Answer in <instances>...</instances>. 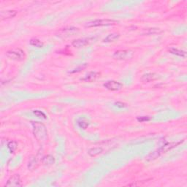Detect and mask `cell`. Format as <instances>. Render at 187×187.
Wrapping results in <instances>:
<instances>
[{"label":"cell","instance_id":"cell-1","mask_svg":"<svg viewBox=\"0 0 187 187\" xmlns=\"http://www.w3.org/2000/svg\"><path fill=\"white\" fill-rule=\"evenodd\" d=\"M32 124L33 127V133L36 139L40 141L45 140L47 135V129L45 126L37 121H33L32 122Z\"/></svg>","mask_w":187,"mask_h":187},{"label":"cell","instance_id":"cell-2","mask_svg":"<svg viewBox=\"0 0 187 187\" xmlns=\"http://www.w3.org/2000/svg\"><path fill=\"white\" fill-rule=\"evenodd\" d=\"M119 21L112 19H100V20H94L87 23L86 27H108V26L116 25Z\"/></svg>","mask_w":187,"mask_h":187},{"label":"cell","instance_id":"cell-3","mask_svg":"<svg viewBox=\"0 0 187 187\" xmlns=\"http://www.w3.org/2000/svg\"><path fill=\"white\" fill-rule=\"evenodd\" d=\"M134 52L131 50H119L116 51L113 56L115 59L127 60L132 58Z\"/></svg>","mask_w":187,"mask_h":187},{"label":"cell","instance_id":"cell-4","mask_svg":"<svg viewBox=\"0 0 187 187\" xmlns=\"http://www.w3.org/2000/svg\"><path fill=\"white\" fill-rule=\"evenodd\" d=\"M7 56L13 60H22L24 58V52L19 48L14 49L7 52Z\"/></svg>","mask_w":187,"mask_h":187},{"label":"cell","instance_id":"cell-5","mask_svg":"<svg viewBox=\"0 0 187 187\" xmlns=\"http://www.w3.org/2000/svg\"><path fill=\"white\" fill-rule=\"evenodd\" d=\"M103 86H104L105 88L110 90V91H119V90H121L123 88L122 83L115 81V80L107 81L105 83H104Z\"/></svg>","mask_w":187,"mask_h":187},{"label":"cell","instance_id":"cell-6","mask_svg":"<svg viewBox=\"0 0 187 187\" xmlns=\"http://www.w3.org/2000/svg\"><path fill=\"white\" fill-rule=\"evenodd\" d=\"M21 178L19 175H14L12 177L9 178L7 180V183L5 184V186L8 187H17V186H21Z\"/></svg>","mask_w":187,"mask_h":187},{"label":"cell","instance_id":"cell-7","mask_svg":"<svg viewBox=\"0 0 187 187\" xmlns=\"http://www.w3.org/2000/svg\"><path fill=\"white\" fill-rule=\"evenodd\" d=\"M91 38H80L78 39V40H74L72 43L75 47H84L88 45L90 42H91Z\"/></svg>","mask_w":187,"mask_h":187},{"label":"cell","instance_id":"cell-8","mask_svg":"<svg viewBox=\"0 0 187 187\" xmlns=\"http://www.w3.org/2000/svg\"><path fill=\"white\" fill-rule=\"evenodd\" d=\"M159 75L155 73H146L144 74L141 78V80L145 83H148V82L153 81V80H157L159 78Z\"/></svg>","mask_w":187,"mask_h":187},{"label":"cell","instance_id":"cell-9","mask_svg":"<svg viewBox=\"0 0 187 187\" xmlns=\"http://www.w3.org/2000/svg\"><path fill=\"white\" fill-rule=\"evenodd\" d=\"M17 12L15 10H6V11H1L0 13V17H1V20H4V19H11L13 18L16 16Z\"/></svg>","mask_w":187,"mask_h":187},{"label":"cell","instance_id":"cell-10","mask_svg":"<svg viewBox=\"0 0 187 187\" xmlns=\"http://www.w3.org/2000/svg\"><path fill=\"white\" fill-rule=\"evenodd\" d=\"M102 152H103L102 148L94 147V148H90L89 150L88 151V154L90 156V157H94L102 154Z\"/></svg>","mask_w":187,"mask_h":187},{"label":"cell","instance_id":"cell-11","mask_svg":"<svg viewBox=\"0 0 187 187\" xmlns=\"http://www.w3.org/2000/svg\"><path fill=\"white\" fill-rule=\"evenodd\" d=\"M100 75V74L99 73H96V72H91L85 77L84 78H83V80H85L86 82H91L93 80H96L98 77Z\"/></svg>","mask_w":187,"mask_h":187},{"label":"cell","instance_id":"cell-12","mask_svg":"<svg viewBox=\"0 0 187 187\" xmlns=\"http://www.w3.org/2000/svg\"><path fill=\"white\" fill-rule=\"evenodd\" d=\"M42 162L44 165H47V166H49V165H52L53 164H54L55 162V159L53 156L51 155H47L43 157L42 160Z\"/></svg>","mask_w":187,"mask_h":187},{"label":"cell","instance_id":"cell-13","mask_svg":"<svg viewBox=\"0 0 187 187\" xmlns=\"http://www.w3.org/2000/svg\"><path fill=\"white\" fill-rule=\"evenodd\" d=\"M162 31L160 29H156V28H152V29H144L143 32H142L144 35H154V34H157L162 33Z\"/></svg>","mask_w":187,"mask_h":187},{"label":"cell","instance_id":"cell-14","mask_svg":"<svg viewBox=\"0 0 187 187\" xmlns=\"http://www.w3.org/2000/svg\"><path fill=\"white\" fill-rule=\"evenodd\" d=\"M169 51L171 53L174 54V55L178 56L183 57V58H186V52L183 51V50H179V49L178 48H175V47H170V48L169 49Z\"/></svg>","mask_w":187,"mask_h":187},{"label":"cell","instance_id":"cell-15","mask_svg":"<svg viewBox=\"0 0 187 187\" xmlns=\"http://www.w3.org/2000/svg\"><path fill=\"white\" fill-rule=\"evenodd\" d=\"M120 35L119 34L116 33H113L108 35L104 39V42H114V41L117 40L119 38Z\"/></svg>","mask_w":187,"mask_h":187},{"label":"cell","instance_id":"cell-16","mask_svg":"<svg viewBox=\"0 0 187 187\" xmlns=\"http://www.w3.org/2000/svg\"><path fill=\"white\" fill-rule=\"evenodd\" d=\"M161 154H162V151H160V149H158V150H157V151H154V152L151 153L148 156V157H146V160L148 161H151V160H155V159H157Z\"/></svg>","mask_w":187,"mask_h":187},{"label":"cell","instance_id":"cell-17","mask_svg":"<svg viewBox=\"0 0 187 187\" xmlns=\"http://www.w3.org/2000/svg\"><path fill=\"white\" fill-rule=\"evenodd\" d=\"M30 44L34 47H41L43 46V43L40 40L37 38H32L30 40Z\"/></svg>","mask_w":187,"mask_h":187},{"label":"cell","instance_id":"cell-18","mask_svg":"<svg viewBox=\"0 0 187 187\" xmlns=\"http://www.w3.org/2000/svg\"><path fill=\"white\" fill-rule=\"evenodd\" d=\"M17 146H18L17 142H15V141H10V142H9V143L7 144V147L8 148H9V150L10 151L11 153H13L16 150V148H17Z\"/></svg>","mask_w":187,"mask_h":187},{"label":"cell","instance_id":"cell-19","mask_svg":"<svg viewBox=\"0 0 187 187\" xmlns=\"http://www.w3.org/2000/svg\"><path fill=\"white\" fill-rule=\"evenodd\" d=\"M78 126H79L80 128L85 129L88 127L89 123H88L87 121H85V120H80V121H78Z\"/></svg>","mask_w":187,"mask_h":187},{"label":"cell","instance_id":"cell-20","mask_svg":"<svg viewBox=\"0 0 187 187\" xmlns=\"http://www.w3.org/2000/svg\"><path fill=\"white\" fill-rule=\"evenodd\" d=\"M33 113H34V114L35 115V116H37V117H39V118H42V119H46V116H45V114H44V113H42V111H34Z\"/></svg>","mask_w":187,"mask_h":187},{"label":"cell","instance_id":"cell-21","mask_svg":"<svg viewBox=\"0 0 187 187\" xmlns=\"http://www.w3.org/2000/svg\"><path fill=\"white\" fill-rule=\"evenodd\" d=\"M87 67V65L86 64H84V65H80V66H79L78 67H77L76 69H75V70H73V71L70 72L71 73H78V72H80L81 70H83V69H85L86 67Z\"/></svg>","mask_w":187,"mask_h":187},{"label":"cell","instance_id":"cell-22","mask_svg":"<svg viewBox=\"0 0 187 187\" xmlns=\"http://www.w3.org/2000/svg\"><path fill=\"white\" fill-rule=\"evenodd\" d=\"M137 121L140 122H143V121H148L151 120L150 116H140V117L137 118Z\"/></svg>","mask_w":187,"mask_h":187},{"label":"cell","instance_id":"cell-23","mask_svg":"<svg viewBox=\"0 0 187 187\" xmlns=\"http://www.w3.org/2000/svg\"><path fill=\"white\" fill-rule=\"evenodd\" d=\"M115 105L121 108H124L127 107V105H126L125 103L121 102H117L115 103Z\"/></svg>","mask_w":187,"mask_h":187}]
</instances>
